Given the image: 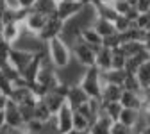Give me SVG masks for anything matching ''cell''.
<instances>
[{
  "label": "cell",
  "mask_w": 150,
  "mask_h": 134,
  "mask_svg": "<svg viewBox=\"0 0 150 134\" xmlns=\"http://www.w3.org/2000/svg\"><path fill=\"white\" fill-rule=\"evenodd\" d=\"M47 57H48V61L55 66V70L64 68L73 59L71 48H70V45L63 40V38H54V40L47 41Z\"/></svg>",
  "instance_id": "obj_1"
},
{
  "label": "cell",
  "mask_w": 150,
  "mask_h": 134,
  "mask_svg": "<svg viewBox=\"0 0 150 134\" xmlns=\"http://www.w3.org/2000/svg\"><path fill=\"white\" fill-rule=\"evenodd\" d=\"M79 86L89 95V99H100L102 86H104V77L102 72L97 66H88L79 81Z\"/></svg>",
  "instance_id": "obj_2"
},
{
  "label": "cell",
  "mask_w": 150,
  "mask_h": 134,
  "mask_svg": "<svg viewBox=\"0 0 150 134\" xmlns=\"http://www.w3.org/2000/svg\"><path fill=\"white\" fill-rule=\"evenodd\" d=\"M52 122H54V127H55L57 134L71 132L73 130V107L68 102H64L59 107V111L52 116Z\"/></svg>",
  "instance_id": "obj_3"
},
{
  "label": "cell",
  "mask_w": 150,
  "mask_h": 134,
  "mask_svg": "<svg viewBox=\"0 0 150 134\" xmlns=\"http://www.w3.org/2000/svg\"><path fill=\"white\" fill-rule=\"evenodd\" d=\"M70 48H71L73 59L77 61L79 65H82V66H86V68L95 65V52H97V50L93 48V47H89L86 41H82L81 38H79V40L75 41Z\"/></svg>",
  "instance_id": "obj_4"
},
{
  "label": "cell",
  "mask_w": 150,
  "mask_h": 134,
  "mask_svg": "<svg viewBox=\"0 0 150 134\" xmlns=\"http://www.w3.org/2000/svg\"><path fill=\"white\" fill-rule=\"evenodd\" d=\"M4 120H6V127L11 130H20L25 123L22 113H20V106L13 102L11 99L7 100V104L4 107Z\"/></svg>",
  "instance_id": "obj_5"
},
{
  "label": "cell",
  "mask_w": 150,
  "mask_h": 134,
  "mask_svg": "<svg viewBox=\"0 0 150 134\" xmlns=\"http://www.w3.org/2000/svg\"><path fill=\"white\" fill-rule=\"evenodd\" d=\"M63 25H64V22L63 20H59L55 14H52V16H48L47 18V22H45V25H43V29L40 30V40L41 41H50V40H54V38H59L61 36V32H63Z\"/></svg>",
  "instance_id": "obj_6"
},
{
  "label": "cell",
  "mask_w": 150,
  "mask_h": 134,
  "mask_svg": "<svg viewBox=\"0 0 150 134\" xmlns=\"http://www.w3.org/2000/svg\"><path fill=\"white\" fill-rule=\"evenodd\" d=\"M36 57V54H32V52H27V50H22V48H16V47H11V50H9V63L18 70V72H23L29 65H30V61Z\"/></svg>",
  "instance_id": "obj_7"
},
{
  "label": "cell",
  "mask_w": 150,
  "mask_h": 134,
  "mask_svg": "<svg viewBox=\"0 0 150 134\" xmlns=\"http://www.w3.org/2000/svg\"><path fill=\"white\" fill-rule=\"evenodd\" d=\"M82 7L84 6L81 2H77V0H59L57 9H55V16H57L59 20L66 22V20H70V18H73Z\"/></svg>",
  "instance_id": "obj_8"
},
{
  "label": "cell",
  "mask_w": 150,
  "mask_h": 134,
  "mask_svg": "<svg viewBox=\"0 0 150 134\" xmlns=\"http://www.w3.org/2000/svg\"><path fill=\"white\" fill-rule=\"evenodd\" d=\"M45 22H47V16H45V14L38 13V11H34V9H29V11L25 13V18H23L22 25H23V29H27L29 32L40 34V30L43 29Z\"/></svg>",
  "instance_id": "obj_9"
},
{
  "label": "cell",
  "mask_w": 150,
  "mask_h": 134,
  "mask_svg": "<svg viewBox=\"0 0 150 134\" xmlns=\"http://www.w3.org/2000/svg\"><path fill=\"white\" fill-rule=\"evenodd\" d=\"M120 104L123 107H129V109L143 111V107H145L143 91H129V89H123L122 91V97H120Z\"/></svg>",
  "instance_id": "obj_10"
},
{
  "label": "cell",
  "mask_w": 150,
  "mask_h": 134,
  "mask_svg": "<svg viewBox=\"0 0 150 134\" xmlns=\"http://www.w3.org/2000/svg\"><path fill=\"white\" fill-rule=\"evenodd\" d=\"M23 30V25L22 22H7V23H2V27H0V36H2V40L9 45H14L16 40L20 38Z\"/></svg>",
  "instance_id": "obj_11"
},
{
  "label": "cell",
  "mask_w": 150,
  "mask_h": 134,
  "mask_svg": "<svg viewBox=\"0 0 150 134\" xmlns=\"http://www.w3.org/2000/svg\"><path fill=\"white\" fill-rule=\"evenodd\" d=\"M93 66H97L100 72H107L112 68V48L102 45L100 48H97L95 52V65Z\"/></svg>",
  "instance_id": "obj_12"
},
{
  "label": "cell",
  "mask_w": 150,
  "mask_h": 134,
  "mask_svg": "<svg viewBox=\"0 0 150 134\" xmlns=\"http://www.w3.org/2000/svg\"><path fill=\"white\" fill-rule=\"evenodd\" d=\"M88 100H89V95H88L79 84L70 86V89H68V93H66V102L73 107V111L77 109V107H81L82 104H86Z\"/></svg>",
  "instance_id": "obj_13"
},
{
  "label": "cell",
  "mask_w": 150,
  "mask_h": 134,
  "mask_svg": "<svg viewBox=\"0 0 150 134\" xmlns=\"http://www.w3.org/2000/svg\"><path fill=\"white\" fill-rule=\"evenodd\" d=\"M123 88L120 84H112V82H104L102 93H100V100L102 102H120Z\"/></svg>",
  "instance_id": "obj_14"
},
{
  "label": "cell",
  "mask_w": 150,
  "mask_h": 134,
  "mask_svg": "<svg viewBox=\"0 0 150 134\" xmlns=\"http://www.w3.org/2000/svg\"><path fill=\"white\" fill-rule=\"evenodd\" d=\"M81 40H82V41H86L89 47H93L95 50H97V48H100V47L104 45V38H102V36H100V34L95 30V27H93V25L82 30V34H81Z\"/></svg>",
  "instance_id": "obj_15"
},
{
  "label": "cell",
  "mask_w": 150,
  "mask_h": 134,
  "mask_svg": "<svg viewBox=\"0 0 150 134\" xmlns=\"http://www.w3.org/2000/svg\"><path fill=\"white\" fill-rule=\"evenodd\" d=\"M139 116H141V111L138 109H129V107H123L122 113H120V116H118V122L130 127V129H134L136 123L139 122Z\"/></svg>",
  "instance_id": "obj_16"
},
{
  "label": "cell",
  "mask_w": 150,
  "mask_h": 134,
  "mask_svg": "<svg viewBox=\"0 0 150 134\" xmlns=\"http://www.w3.org/2000/svg\"><path fill=\"white\" fill-rule=\"evenodd\" d=\"M93 27H95V30L104 38H109V36H112V34H116V27H115V23H112L111 20H105V18H100V16H97V20H95V23H93Z\"/></svg>",
  "instance_id": "obj_17"
},
{
  "label": "cell",
  "mask_w": 150,
  "mask_h": 134,
  "mask_svg": "<svg viewBox=\"0 0 150 134\" xmlns=\"http://www.w3.org/2000/svg\"><path fill=\"white\" fill-rule=\"evenodd\" d=\"M52 111L48 109V106L45 104V100L43 99H38V102H36V106H34V118L36 120H40L41 123H48L50 120H52Z\"/></svg>",
  "instance_id": "obj_18"
},
{
  "label": "cell",
  "mask_w": 150,
  "mask_h": 134,
  "mask_svg": "<svg viewBox=\"0 0 150 134\" xmlns=\"http://www.w3.org/2000/svg\"><path fill=\"white\" fill-rule=\"evenodd\" d=\"M34 11L45 14L47 18L55 14V9H57V0H36V4L32 6Z\"/></svg>",
  "instance_id": "obj_19"
},
{
  "label": "cell",
  "mask_w": 150,
  "mask_h": 134,
  "mask_svg": "<svg viewBox=\"0 0 150 134\" xmlns=\"http://www.w3.org/2000/svg\"><path fill=\"white\" fill-rule=\"evenodd\" d=\"M122 109H123V106L120 102H102V113L105 116H109L112 122H118Z\"/></svg>",
  "instance_id": "obj_20"
},
{
  "label": "cell",
  "mask_w": 150,
  "mask_h": 134,
  "mask_svg": "<svg viewBox=\"0 0 150 134\" xmlns=\"http://www.w3.org/2000/svg\"><path fill=\"white\" fill-rule=\"evenodd\" d=\"M127 72L125 70H116V68H111L107 72H102V77H104V82H112V84H123V79H125Z\"/></svg>",
  "instance_id": "obj_21"
},
{
  "label": "cell",
  "mask_w": 150,
  "mask_h": 134,
  "mask_svg": "<svg viewBox=\"0 0 150 134\" xmlns=\"http://www.w3.org/2000/svg\"><path fill=\"white\" fill-rule=\"evenodd\" d=\"M95 7H97V14H98L100 18H105V20L115 22V18L118 16V13L115 11L112 4H102V2H95Z\"/></svg>",
  "instance_id": "obj_22"
},
{
  "label": "cell",
  "mask_w": 150,
  "mask_h": 134,
  "mask_svg": "<svg viewBox=\"0 0 150 134\" xmlns=\"http://www.w3.org/2000/svg\"><path fill=\"white\" fill-rule=\"evenodd\" d=\"M136 77H138V81H139V84H141L143 89L150 88V59H148L146 63H143V65L138 68Z\"/></svg>",
  "instance_id": "obj_23"
},
{
  "label": "cell",
  "mask_w": 150,
  "mask_h": 134,
  "mask_svg": "<svg viewBox=\"0 0 150 134\" xmlns=\"http://www.w3.org/2000/svg\"><path fill=\"white\" fill-rule=\"evenodd\" d=\"M120 48L125 52L127 57H132V55H136L138 52H141L145 47H143V43L138 41V40H130V41H123V43L120 45Z\"/></svg>",
  "instance_id": "obj_24"
},
{
  "label": "cell",
  "mask_w": 150,
  "mask_h": 134,
  "mask_svg": "<svg viewBox=\"0 0 150 134\" xmlns=\"http://www.w3.org/2000/svg\"><path fill=\"white\" fill-rule=\"evenodd\" d=\"M91 127V122L81 114L79 111H73V130H89Z\"/></svg>",
  "instance_id": "obj_25"
},
{
  "label": "cell",
  "mask_w": 150,
  "mask_h": 134,
  "mask_svg": "<svg viewBox=\"0 0 150 134\" xmlns=\"http://www.w3.org/2000/svg\"><path fill=\"white\" fill-rule=\"evenodd\" d=\"M123 89H129V91H143L138 77H136V73H127L125 75V79H123V84H122Z\"/></svg>",
  "instance_id": "obj_26"
},
{
  "label": "cell",
  "mask_w": 150,
  "mask_h": 134,
  "mask_svg": "<svg viewBox=\"0 0 150 134\" xmlns=\"http://www.w3.org/2000/svg\"><path fill=\"white\" fill-rule=\"evenodd\" d=\"M125 63H127V55H125V52H123L120 47L112 48V68L123 70V68H125Z\"/></svg>",
  "instance_id": "obj_27"
},
{
  "label": "cell",
  "mask_w": 150,
  "mask_h": 134,
  "mask_svg": "<svg viewBox=\"0 0 150 134\" xmlns=\"http://www.w3.org/2000/svg\"><path fill=\"white\" fill-rule=\"evenodd\" d=\"M112 23H115V27H116V32H120V34L125 32V30H129L130 27L134 25V22H130L125 14H118V16L115 18V22H112Z\"/></svg>",
  "instance_id": "obj_28"
},
{
  "label": "cell",
  "mask_w": 150,
  "mask_h": 134,
  "mask_svg": "<svg viewBox=\"0 0 150 134\" xmlns=\"http://www.w3.org/2000/svg\"><path fill=\"white\" fill-rule=\"evenodd\" d=\"M134 25L141 30H150V13H139L138 18L134 20Z\"/></svg>",
  "instance_id": "obj_29"
},
{
  "label": "cell",
  "mask_w": 150,
  "mask_h": 134,
  "mask_svg": "<svg viewBox=\"0 0 150 134\" xmlns=\"http://www.w3.org/2000/svg\"><path fill=\"white\" fill-rule=\"evenodd\" d=\"M11 91H13V81L11 79H7L6 75L0 72V93H4V95H11Z\"/></svg>",
  "instance_id": "obj_30"
},
{
  "label": "cell",
  "mask_w": 150,
  "mask_h": 134,
  "mask_svg": "<svg viewBox=\"0 0 150 134\" xmlns=\"http://www.w3.org/2000/svg\"><path fill=\"white\" fill-rule=\"evenodd\" d=\"M112 7H115V11L118 14H127V11L132 6L129 4V0H115V2H112Z\"/></svg>",
  "instance_id": "obj_31"
},
{
  "label": "cell",
  "mask_w": 150,
  "mask_h": 134,
  "mask_svg": "<svg viewBox=\"0 0 150 134\" xmlns=\"http://www.w3.org/2000/svg\"><path fill=\"white\" fill-rule=\"evenodd\" d=\"M111 134H134V132H132L130 127H127V125H123L120 122H115L112 127H111Z\"/></svg>",
  "instance_id": "obj_32"
},
{
  "label": "cell",
  "mask_w": 150,
  "mask_h": 134,
  "mask_svg": "<svg viewBox=\"0 0 150 134\" xmlns=\"http://www.w3.org/2000/svg\"><path fill=\"white\" fill-rule=\"evenodd\" d=\"M141 43H143L145 50H146V52H150V30H145V34H143V40H141Z\"/></svg>",
  "instance_id": "obj_33"
},
{
  "label": "cell",
  "mask_w": 150,
  "mask_h": 134,
  "mask_svg": "<svg viewBox=\"0 0 150 134\" xmlns=\"http://www.w3.org/2000/svg\"><path fill=\"white\" fill-rule=\"evenodd\" d=\"M34 4H36V0H18V6L22 9H32Z\"/></svg>",
  "instance_id": "obj_34"
},
{
  "label": "cell",
  "mask_w": 150,
  "mask_h": 134,
  "mask_svg": "<svg viewBox=\"0 0 150 134\" xmlns=\"http://www.w3.org/2000/svg\"><path fill=\"white\" fill-rule=\"evenodd\" d=\"M7 100H9V97H7V95H4V93H0V111H4V107H6Z\"/></svg>",
  "instance_id": "obj_35"
},
{
  "label": "cell",
  "mask_w": 150,
  "mask_h": 134,
  "mask_svg": "<svg viewBox=\"0 0 150 134\" xmlns=\"http://www.w3.org/2000/svg\"><path fill=\"white\" fill-rule=\"evenodd\" d=\"M6 129V120H4V111H0V132Z\"/></svg>",
  "instance_id": "obj_36"
},
{
  "label": "cell",
  "mask_w": 150,
  "mask_h": 134,
  "mask_svg": "<svg viewBox=\"0 0 150 134\" xmlns=\"http://www.w3.org/2000/svg\"><path fill=\"white\" fill-rule=\"evenodd\" d=\"M6 9V0H0V13Z\"/></svg>",
  "instance_id": "obj_37"
},
{
  "label": "cell",
  "mask_w": 150,
  "mask_h": 134,
  "mask_svg": "<svg viewBox=\"0 0 150 134\" xmlns=\"http://www.w3.org/2000/svg\"><path fill=\"white\" fill-rule=\"evenodd\" d=\"M95 2H102V4H112L115 0H95Z\"/></svg>",
  "instance_id": "obj_38"
},
{
  "label": "cell",
  "mask_w": 150,
  "mask_h": 134,
  "mask_svg": "<svg viewBox=\"0 0 150 134\" xmlns=\"http://www.w3.org/2000/svg\"><path fill=\"white\" fill-rule=\"evenodd\" d=\"M148 13H150V9H148Z\"/></svg>",
  "instance_id": "obj_39"
},
{
  "label": "cell",
  "mask_w": 150,
  "mask_h": 134,
  "mask_svg": "<svg viewBox=\"0 0 150 134\" xmlns=\"http://www.w3.org/2000/svg\"><path fill=\"white\" fill-rule=\"evenodd\" d=\"M57 2H59V0H57Z\"/></svg>",
  "instance_id": "obj_40"
}]
</instances>
